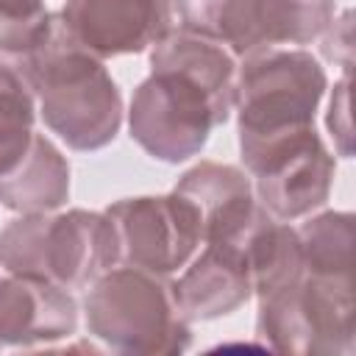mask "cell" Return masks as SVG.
<instances>
[{"label":"cell","instance_id":"1","mask_svg":"<svg viewBox=\"0 0 356 356\" xmlns=\"http://www.w3.org/2000/svg\"><path fill=\"white\" fill-rule=\"evenodd\" d=\"M239 58L220 39L170 28L150 47V75L128 106L131 139L164 164L197 156L234 111Z\"/></svg>","mask_w":356,"mask_h":356},{"label":"cell","instance_id":"2","mask_svg":"<svg viewBox=\"0 0 356 356\" xmlns=\"http://www.w3.org/2000/svg\"><path fill=\"white\" fill-rule=\"evenodd\" d=\"M25 72L36 111L67 147L89 153L114 142L122 125V95L103 58L81 47L53 14L39 44L14 58Z\"/></svg>","mask_w":356,"mask_h":356},{"label":"cell","instance_id":"3","mask_svg":"<svg viewBox=\"0 0 356 356\" xmlns=\"http://www.w3.org/2000/svg\"><path fill=\"white\" fill-rule=\"evenodd\" d=\"M328 75L303 47H259L239 58L234 111L239 159L314 128Z\"/></svg>","mask_w":356,"mask_h":356},{"label":"cell","instance_id":"4","mask_svg":"<svg viewBox=\"0 0 356 356\" xmlns=\"http://www.w3.org/2000/svg\"><path fill=\"white\" fill-rule=\"evenodd\" d=\"M83 320L86 331L117 353L172 356L192 342L175 281L131 264H117L86 286Z\"/></svg>","mask_w":356,"mask_h":356},{"label":"cell","instance_id":"5","mask_svg":"<svg viewBox=\"0 0 356 356\" xmlns=\"http://www.w3.org/2000/svg\"><path fill=\"white\" fill-rule=\"evenodd\" d=\"M120 264V239L106 211L67 209L19 214L0 231V267L86 289Z\"/></svg>","mask_w":356,"mask_h":356},{"label":"cell","instance_id":"6","mask_svg":"<svg viewBox=\"0 0 356 356\" xmlns=\"http://www.w3.org/2000/svg\"><path fill=\"white\" fill-rule=\"evenodd\" d=\"M353 275L306 273L259 298L256 334L275 353L350 356L353 353Z\"/></svg>","mask_w":356,"mask_h":356},{"label":"cell","instance_id":"7","mask_svg":"<svg viewBox=\"0 0 356 356\" xmlns=\"http://www.w3.org/2000/svg\"><path fill=\"white\" fill-rule=\"evenodd\" d=\"M184 28L209 33L236 58L259 47H303L337 17L334 0H172Z\"/></svg>","mask_w":356,"mask_h":356},{"label":"cell","instance_id":"8","mask_svg":"<svg viewBox=\"0 0 356 356\" xmlns=\"http://www.w3.org/2000/svg\"><path fill=\"white\" fill-rule=\"evenodd\" d=\"M242 164L253 178L259 206L284 222L303 220L323 209L337 175V159L317 128L275 142Z\"/></svg>","mask_w":356,"mask_h":356},{"label":"cell","instance_id":"9","mask_svg":"<svg viewBox=\"0 0 356 356\" xmlns=\"http://www.w3.org/2000/svg\"><path fill=\"white\" fill-rule=\"evenodd\" d=\"M106 214L117 228L120 264L172 275L203 245L197 211L178 192L122 197Z\"/></svg>","mask_w":356,"mask_h":356},{"label":"cell","instance_id":"10","mask_svg":"<svg viewBox=\"0 0 356 356\" xmlns=\"http://www.w3.org/2000/svg\"><path fill=\"white\" fill-rule=\"evenodd\" d=\"M58 17L81 47L106 61L153 47L172 28V0H67Z\"/></svg>","mask_w":356,"mask_h":356},{"label":"cell","instance_id":"11","mask_svg":"<svg viewBox=\"0 0 356 356\" xmlns=\"http://www.w3.org/2000/svg\"><path fill=\"white\" fill-rule=\"evenodd\" d=\"M78 300L70 289L39 278L0 275V348H50L78 331Z\"/></svg>","mask_w":356,"mask_h":356},{"label":"cell","instance_id":"12","mask_svg":"<svg viewBox=\"0 0 356 356\" xmlns=\"http://www.w3.org/2000/svg\"><path fill=\"white\" fill-rule=\"evenodd\" d=\"M172 192L184 195L197 211L203 245L228 242L245 248L248 234L264 217L253 192V178L234 164L200 161L178 178Z\"/></svg>","mask_w":356,"mask_h":356},{"label":"cell","instance_id":"13","mask_svg":"<svg viewBox=\"0 0 356 356\" xmlns=\"http://www.w3.org/2000/svg\"><path fill=\"white\" fill-rule=\"evenodd\" d=\"M175 295L189 323L217 320L245 306L253 298L245 248L228 242L200 245L189 264L181 270Z\"/></svg>","mask_w":356,"mask_h":356},{"label":"cell","instance_id":"14","mask_svg":"<svg viewBox=\"0 0 356 356\" xmlns=\"http://www.w3.org/2000/svg\"><path fill=\"white\" fill-rule=\"evenodd\" d=\"M72 172L56 142L36 131L22 161L0 178V206L17 214L58 211L70 200Z\"/></svg>","mask_w":356,"mask_h":356},{"label":"cell","instance_id":"15","mask_svg":"<svg viewBox=\"0 0 356 356\" xmlns=\"http://www.w3.org/2000/svg\"><path fill=\"white\" fill-rule=\"evenodd\" d=\"M245 259L256 298H267L295 284L303 275V248L298 228L264 211L245 239Z\"/></svg>","mask_w":356,"mask_h":356},{"label":"cell","instance_id":"16","mask_svg":"<svg viewBox=\"0 0 356 356\" xmlns=\"http://www.w3.org/2000/svg\"><path fill=\"white\" fill-rule=\"evenodd\" d=\"M36 97L19 64L0 53V178L28 153L36 136Z\"/></svg>","mask_w":356,"mask_h":356},{"label":"cell","instance_id":"17","mask_svg":"<svg viewBox=\"0 0 356 356\" xmlns=\"http://www.w3.org/2000/svg\"><path fill=\"white\" fill-rule=\"evenodd\" d=\"M353 222L350 211H320L303 217L298 228L303 270L320 275H353Z\"/></svg>","mask_w":356,"mask_h":356},{"label":"cell","instance_id":"18","mask_svg":"<svg viewBox=\"0 0 356 356\" xmlns=\"http://www.w3.org/2000/svg\"><path fill=\"white\" fill-rule=\"evenodd\" d=\"M50 19L44 0H0V53L22 58L47 33Z\"/></svg>","mask_w":356,"mask_h":356},{"label":"cell","instance_id":"19","mask_svg":"<svg viewBox=\"0 0 356 356\" xmlns=\"http://www.w3.org/2000/svg\"><path fill=\"white\" fill-rule=\"evenodd\" d=\"M325 128L334 139V150L342 159L353 156V125H350V72H342L339 81H334L331 97H328V114Z\"/></svg>","mask_w":356,"mask_h":356},{"label":"cell","instance_id":"20","mask_svg":"<svg viewBox=\"0 0 356 356\" xmlns=\"http://www.w3.org/2000/svg\"><path fill=\"white\" fill-rule=\"evenodd\" d=\"M350 19H353V14L348 8L339 17H334L328 31L320 36L323 39V53L334 64H339L342 72H350V67H353V22Z\"/></svg>","mask_w":356,"mask_h":356},{"label":"cell","instance_id":"21","mask_svg":"<svg viewBox=\"0 0 356 356\" xmlns=\"http://www.w3.org/2000/svg\"><path fill=\"white\" fill-rule=\"evenodd\" d=\"M0 350H3V348H0Z\"/></svg>","mask_w":356,"mask_h":356}]
</instances>
